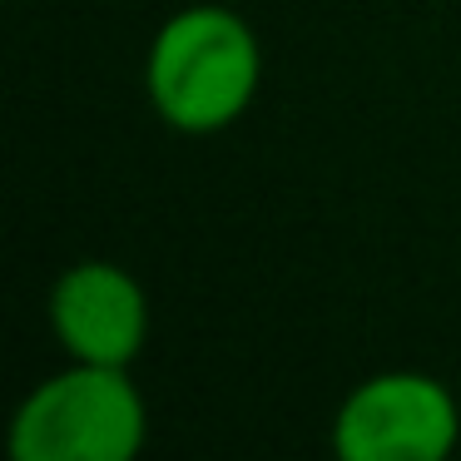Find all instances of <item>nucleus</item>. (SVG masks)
Instances as JSON below:
<instances>
[{"mask_svg": "<svg viewBox=\"0 0 461 461\" xmlns=\"http://www.w3.org/2000/svg\"><path fill=\"white\" fill-rule=\"evenodd\" d=\"M456 437V402L427 372H377L332 417V451L342 461H441Z\"/></svg>", "mask_w": 461, "mask_h": 461, "instance_id": "obj_3", "label": "nucleus"}, {"mask_svg": "<svg viewBox=\"0 0 461 461\" xmlns=\"http://www.w3.org/2000/svg\"><path fill=\"white\" fill-rule=\"evenodd\" d=\"M50 322L75 362L130 367L149 338L144 288L114 263H75L50 288Z\"/></svg>", "mask_w": 461, "mask_h": 461, "instance_id": "obj_4", "label": "nucleus"}, {"mask_svg": "<svg viewBox=\"0 0 461 461\" xmlns=\"http://www.w3.org/2000/svg\"><path fill=\"white\" fill-rule=\"evenodd\" d=\"M263 55L249 21L229 5H189L169 15L149 45L144 90L169 130L213 134L229 130L258 90Z\"/></svg>", "mask_w": 461, "mask_h": 461, "instance_id": "obj_1", "label": "nucleus"}, {"mask_svg": "<svg viewBox=\"0 0 461 461\" xmlns=\"http://www.w3.org/2000/svg\"><path fill=\"white\" fill-rule=\"evenodd\" d=\"M144 397L124 367L75 362L21 402L11 421L15 461H130L144 447Z\"/></svg>", "mask_w": 461, "mask_h": 461, "instance_id": "obj_2", "label": "nucleus"}]
</instances>
